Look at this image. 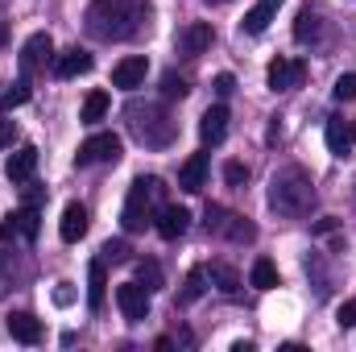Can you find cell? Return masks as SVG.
<instances>
[{
    "label": "cell",
    "mask_w": 356,
    "mask_h": 352,
    "mask_svg": "<svg viewBox=\"0 0 356 352\" xmlns=\"http://www.w3.org/2000/svg\"><path fill=\"white\" fill-rule=\"evenodd\" d=\"M149 0H91L88 33L95 42H129L145 29Z\"/></svg>",
    "instance_id": "obj_1"
},
{
    "label": "cell",
    "mask_w": 356,
    "mask_h": 352,
    "mask_svg": "<svg viewBox=\"0 0 356 352\" xmlns=\"http://www.w3.org/2000/svg\"><path fill=\"white\" fill-rule=\"evenodd\" d=\"M269 207L286 220H302L315 207V182L302 166H282L269 178Z\"/></svg>",
    "instance_id": "obj_2"
},
{
    "label": "cell",
    "mask_w": 356,
    "mask_h": 352,
    "mask_svg": "<svg viewBox=\"0 0 356 352\" xmlns=\"http://www.w3.org/2000/svg\"><path fill=\"white\" fill-rule=\"evenodd\" d=\"M129 129L149 150H166L175 141V120L162 104H129Z\"/></svg>",
    "instance_id": "obj_3"
},
{
    "label": "cell",
    "mask_w": 356,
    "mask_h": 352,
    "mask_svg": "<svg viewBox=\"0 0 356 352\" xmlns=\"http://www.w3.org/2000/svg\"><path fill=\"white\" fill-rule=\"evenodd\" d=\"M158 199H162V182L141 175L129 186V199H124V207H120L124 232H145V228L154 224V216H158Z\"/></svg>",
    "instance_id": "obj_4"
},
{
    "label": "cell",
    "mask_w": 356,
    "mask_h": 352,
    "mask_svg": "<svg viewBox=\"0 0 356 352\" xmlns=\"http://www.w3.org/2000/svg\"><path fill=\"white\" fill-rule=\"evenodd\" d=\"M116 307H120V315L129 323H141L149 315V290L141 282H120L116 286Z\"/></svg>",
    "instance_id": "obj_5"
},
{
    "label": "cell",
    "mask_w": 356,
    "mask_h": 352,
    "mask_svg": "<svg viewBox=\"0 0 356 352\" xmlns=\"http://www.w3.org/2000/svg\"><path fill=\"white\" fill-rule=\"evenodd\" d=\"M116 158H120V137H116V133H95V137H88V141L79 145V154H75V162H79V166L116 162Z\"/></svg>",
    "instance_id": "obj_6"
},
{
    "label": "cell",
    "mask_w": 356,
    "mask_h": 352,
    "mask_svg": "<svg viewBox=\"0 0 356 352\" xmlns=\"http://www.w3.org/2000/svg\"><path fill=\"white\" fill-rule=\"evenodd\" d=\"M207 232H220V237H228V241H253L257 232H253V224H245L241 216H232V211H224V207H207Z\"/></svg>",
    "instance_id": "obj_7"
},
{
    "label": "cell",
    "mask_w": 356,
    "mask_h": 352,
    "mask_svg": "<svg viewBox=\"0 0 356 352\" xmlns=\"http://www.w3.org/2000/svg\"><path fill=\"white\" fill-rule=\"evenodd\" d=\"M266 79L273 91H294V88H302V79H307V63H298V58H273Z\"/></svg>",
    "instance_id": "obj_8"
},
{
    "label": "cell",
    "mask_w": 356,
    "mask_h": 352,
    "mask_svg": "<svg viewBox=\"0 0 356 352\" xmlns=\"http://www.w3.org/2000/svg\"><path fill=\"white\" fill-rule=\"evenodd\" d=\"M207 46H211V25H207V21H191V25H182L178 38H175V50L178 54H186V58H199Z\"/></svg>",
    "instance_id": "obj_9"
},
{
    "label": "cell",
    "mask_w": 356,
    "mask_h": 352,
    "mask_svg": "<svg viewBox=\"0 0 356 352\" xmlns=\"http://www.w3.org/2000/svg\"><path fill=\"white\" fill-rule=\"evenodd\" d=\"M154 228H158V237H162V241H178V237L191 228V211H186V207H178V203H162V207H158V216H154Z\"/></svg>",
    "instance_id": "obj_10"
},
{
    "label": "cell",
    "mask_w": 356,
    "mask_h": 352,
    "mask_svg": "<svg viewBox=\"0 0 356 352\" xmlns=\"http://www.w3.org/2000/svg\"><path fill=\"white\" fill-rule=\"evenodd\" d=\"M145 71H149L145 54H129V58H120V63L112 67V88H120V91L141 88V83H145Z\"/></svg>",
    "instance_id": "obj_11"
},
{
    "label": "cell",
    "mask_w": 356,
    "mask_h": 352,
    "mask_svg": "<svg viewBox=\"0 0 356 352\" xmlns=\"http://www.w3.org/2000/svg\"><path fill=\"white\" fill-rule=\"evenodd\" d=\"M327 150L336 154V158H344V154H353L356 150V120H344V116H332L327 120Z\"/></svg>",
    "instance_id": "obj_12"
},
{
    "label": "cell",
    "mask_w": 356,
    "mask_h": 352,
    "mask_svg": "<svg viewBox=\"0 0 356 352\" xmlns=\"http://www.w3.org/2000/svg\"><path fill=\"white\" fill-rule=\"evenodd\" d=\"M54 54V42H50V33H33L25 46H21V75H33L46 58Z\"/></svg>",
    "instance_id": "obj_13"
},
{
    "label": "cell",
    "mask_w": 356,
    "mask_h": 352,
    "mask_svg": "<svg viewBox=\"0 0 356 352\" xmlns=\"http://www.w3.org/2000/svg\"><path fill=\"white\" fill-rule=\"evenodd\" d=\"M38 170V145H21L17 154H8V162H4V178L8 182H29Z\"/></svg>",
    "instance_id": "obj_14"
},
{
    "label": "cell",
    "mask_w": 356,
    "mask_h": 352,
    "mask_svg": "<svg viewBox=\"0 0 356 352\" xmlns=\"http://www.w3.org/2000/svg\"><path fill=\"white\" fill-rule=\"evenodd\" d=\"M207 170H211V158L207 154H191L182 166H178V186L182 191H203V182H207Z\"/></svg>",
    "instance_id": "obj_15"
},
{
    "label": "cell",
    "mask_w": 356,
    "mask_h": 352,
    "mask_svg": "<svg viewBox=\"0 0 356 352\" xmlns=\"http://www.w3.org/2000/svg\"><path fill=\"white\" fill-rule=\"evenodd\" d=\"M199 137H203V145H220V141L228 137V108H224V104H216V108L203 112V120H199Z\"/></svg>",
    "instance_id": "obj_16"
},
{
    "label": "cell",
    "mask_w": 356,
    "mask_h": 352,
    "mask_svg": "<svg viewBox=\"0 0 356 352\" xmlns=\"http://www.w3.org/2000/svg\"><path fill=\"white\" fill-rule=\"evenodd\" d=\"M83 232H88V207H83V203H67V207H63L58 237H63L67 245H75V241H83Z\"/></svg>",
    "instance_id": "obj_17"
},
{
    "label": "cell",
    "mask_w": 356,
    "mask_h": 352,
    "mask_svg": "<svg viewBox=\"0 0 356 352\" xmlns=\"http://www.w3.org/2000/svg\"><path fill=\"white\" fill-rule=\"evenodd\" d=\"M207 282H211L224 298H241V273H236L232 265L211 262V265H207Z\"/></svg>",
    "instance_id": "obj_18"
},
{
    "label": "cell",
    "mask_w": 356,
    "mask_h": 352,
    "mask_svg": "<svg viewBox=\"0 0 356 352\" xmlns=\"http://www.w3.org/2000/svg\"><path fill=\"white\" fill-rule=\"evenodd\" d=\"M88 71H91V54L79 50V46L54 58V75H58V79H79V75H88Z\"/></svg>",
    "instance_id": "obj_19"
},
{
    "label": "cell",
    "mask_w": 356,
    "mask_h": 352,
    "mask_svg": "<svg viewBox=\"0 0 356 352\" xmlns=\"http://www.w3.org/2000/svg\"><path fill=\"white\" fill-rule=\"evenodd\" d=\"M104 298H108V269L104 262L88 265V307L91 311H104Z\"/></svg>",
    "instance_id": "obj_20"
},
{
    "label": "cell",
    "mask_w": 356,
    "mask_h": 352,
    "mask_svg": "<svg viewBox=\"0 0 356 352\" xmlns=\"http://www.w3.org/2000/svg\"><path fill=\"white\" fill-rule=\"evenodd\" d=\"M277 8H282V0H257V4L245 13V33H266L269 21L277 17Z\"/></svg>",
    "instance_id": "obj_21"
},
{
    "label": "cell",
    "mask_w": 356,
    "mask_h": 352,
    "mask_svg": "<svg viewBox=\"0 0 356 352\" xmlns=\"http://www.w3.org/2000/svg\"><path fill=\"white\" fill-rule=\"evenodd\" d=\"M8 336L21 340V344H38V340H42V323H38L33 315L17 311V315H8Z\"/></svg>",
    "instance_id": "obj_22"
},
{
    "label": "cell",
    "mask_w": 356,
    "mask_h": 352,
    "mask_svg": "<svg viewBox=\"0 0 356 352\" xmlns=\"http://www.w3.org/2000/svg\"><path fill=\"white\" fill-rule=\"evenodd\" d=\"M13 216V224H17V241H38V228H42V216H38V207H17V211H8Z\"/></svg>",
    "instance_id": "obj_23"
},
{
    "label": "cell",
    "mask_w": 356,
    "mask_h": 352,
    "mask_svg": "<svg viewBox=\"0 0 356 352\" xmlns=\"http://www.w3.org/2000/svg\"><path fill=\"white\" fill-rule=\"evenodd\" d=\"M294 38H298L302 46H307V42H319V38H323V21H319L311 8H302L298 21H294Z\"/></svg>",
    "instance_id": "obj_24"
},
{
    "label": "cell",
    "mask_w": 356,
    "mask_h": 352,
    "mask_svg": "<svg viewBox=\"0 0 356 352\" xmlns=\"http://www.w3.org/2000/svg\"><path fill=\"white\" fill-rule=\"evenodd\" d=\"M249 282H253L257 290H273V286H277V265L269 262V257H257L253 269H249Z\"/></svg>",
    "instance_id": "obj_25"
},
{
    "label": "cell",
    "mask_w": 356,
    "mask_h": 352,
    "mask_svg": "<svg viewBox=\"0 0 356 352\" xmlns=\"http://www.w3.org/2000/svg\"><path fill=\"white\" fill-rule=\"evenodd\" d=\"M104 112H108V91H88L79 120H83V125H95V120H104Z\"/></svg>",
    "instance_id": "obj_26"
},
{
    "label": "cell",
    "mask_w": 356,
    "mask_h": 352,
    "mask_svg": "<svg viewBox=\"0 0 356 352\" xmlns=\"http://www.w3.org/2000/svg\"><path fill=\"white\" fill-rule=\"evenodd\" d=\"M29 99V79H21V83H13V88L0 95V112H13V108H21Z\"/></svg>",
    "instance_id": "obj_27"
},
{
    "label": "cell",
    "mask_w": 356,
    "mask_h": 352,
    "mask_svg": "<svg viewBox=\"0 0 356 352\" xmlns=\"http://www.w3.org/2000/svg\"><path fill=\"white\" fill-rule=\"evenodd\" d=\"M137 282L145 286V290H162L166 282H162V269H158V262H141L137 265Z\"/></svg>",
    "instance_id": "obj_28"
},
{
    "label": "cell",
    "mask_w": 356,
    "mask_h": 352,
    "mask_svg": "<svg viewBox=\"0 0 356 352\" xmlns=\"http://www.w3.org/2000/svg\"><path fill=\"white\" fill-rule=\"evenodd\" d=\"M186 91H191V88H186V79H182V75H175V71L162 79V95H166V99H182Z\"/></svg>",
    "instance_id": "obj_29"
},
{
    "label": "cell",
    "mask_w": 356,
    "mask_h": 352,
    "mask_svg": "<svg viewBox=\"0 0 356 352\" xmlns=\"http://www.w3.org/2000/svg\"><path fill=\"white\" fill-rule=\"evenodd\" d=\"M336 99H344V104H353L356 99V71H348V75H340V79H336Z\"/></svg>",
    "instance_id": "obj_30"
},
{
    "label": "cell",
    "mask_w": 356,
    "mask_h": 352,
    "mask_svg": "<svg viewBox=\"0 0 356 352\" xmlns=\"http://www.w3.org/2000/svg\"><path fill=\"white\" fill-rule=\"evenodd\" d=\"M203 278H207V269H195V273H191V278H186V294H182V298H186V303H195V298H199V294H203Z\"/></svg>",
    "instance_id": "obj_31"
},
{
    "label": "cell",
    "mask_w": 356,
    "mask_h": 352,
    "mask_svg": "<svg viewBox=\"0 0 356 352\" xmlns=\"http://www.w3.org/2000/svg\"><path fill=\"white\" fill-rule=\"evenodd\" d=\"M104 262H129V245L124 241H108L104 245Z\"/></svg>",
    "instance_id": "obj_32"
},
{
    "label": "cell",
    "mask_w": 356,
    "mask_h": 352,
    "mask_svg": "<svg viewBox=\"0 0 356 352\" xmlns=\"http://www.w3.org/2000/svg\"><path fill=\"white\" fill-rule=\"evenodd\" d=\"M245 178H249V166H241V162H228V166H224V182H228V186H241Z\"/></svg>",
    "instance_id": "obj_33"
},
{
    "label": "cell",
    "mask_w": 356,
    "mask_h": 352,
    "mask_svg": "<svg viewBox=\"0 0 356 352\" xmlns=\"http://www.w3.org/2000/svg\"><path fill=\"white\" fill-rule=\"evenodd\" d=\"M336 323H340V328H356V298L340 303V311H336Z\"/></svg>",
    "instance_id": "obj_34"
},
{
    "label": "cell",
    "mask_w": 356,
    "mask_h": 352,
    "mask_svg": "<svg viewBox=\"0 0 356 352\" xmlns=\"http://www.w3.org/2000/svg\"><path fill=\"white\" fill-rule=\"evenodd\" d=\"M232 91H236V79H232L228 71H224V75H216V95H220V99H228Z\"/></svg>",
    "instance_id": "obj_35"
},
{
    "label": "cell",
    "mask_w": 356,
    "mask_h": 352,
    "mask_svg": "<svg viewBox=\"0 0 356 352\" xmlns=\"http://www.w3.org/2000/svg\"><path fill=\"white\" fill-rule=\"evenodd\" d=\"M17 141V125L13 120H0V150H8Z\"/></svg>",
    "instance_id": "obj_36"
},
{
    "label": "cell",
    "mask_w": 356,
    "mask_h": 352,
    "mask_svg": "<svg viewBox=\"0 0 356 352\" xmlns=\"http://www.w3.org/2000/svg\"><path fill=\"white\" fill-rule=\"evenodd\" d=\"M8 241H17V224H13V216H4V224H0V245H8Z\"/></svg>",
    "instance_id": "obj_37"
},
{
    "label": "cell",
    "mask_w": 356,
    "mask_h": 352,
    "mask_svg": "<svg viewBox=\"0 0 356 352\" xmlns=\"http://www.w3.org/2000/svg\"><path fill=\"white\" fill-rule=\"evenodd\" d=\"M211 4H228V0H211Z\"/></svg>",
    "instance_id": "obj_38"
}]
</instances>
